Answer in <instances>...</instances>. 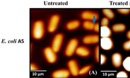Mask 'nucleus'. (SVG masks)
I'll use <instances>...</instances> for the list:
<instances>
[{
  "label": "nucleus",
  "instance_id": "9b49d317",
  "mask_svg": "<svg viewBox=\"0 0 130 78\" xmlns=\"http://www.w3.org/2000/svg\"><path fill=\"white\" fill-rule=\"evenodd\" d=\"M112 62L114 67L118 68L121 66L122 62V56L119 53H115L112 56Z\"/></svg>",
  "mask_w": 130,
  "mask_h": 78
},
{
  "label": "nucleus",
  "instance_id": "4468645a",
  "mask_svg": "<svg viewBox=\"0 0 130 78\" xmlns=\"http://www.w3.org/2000/svg\"><path fill=\"white\" fill-rule=\"evenodd\" d=\"M112 35V31L108 26H101L100 36L101 38L110 37Z\"/></svg>",
  "mask_w": 130,
  "mask_h": 78
},
{
  "label": "nucleus",
  "instance_id": "7ed1b4c3",
  "mask_svg": "<svg viewBox=\"0 0 130 78\" xmlns=\"http://www.w3.org/2000/svg\"><path fill=\"white\" fill-rule=\"evenodd\" d=\"M60 21V17L58 14H54L50 18L47 26V31L53 33L57 30Z\"/></svg>",
  "mask_w": 130,
  "mask_h": 78
},
{
  "label": "nucleus",
  "instance_id": "a878e982",
  "mask_svg": "<svg viewBox=\"0 0 130 78\" xmlns=\"http://www.w3.org/2000/svg\"><path fill=\"white\" fill-rule=\"evenodd\" d=\"M93 30L96 32H99V23H96L94 25Z\"/></svg>",
  "mask_w": 130,
  "mask_h": 78
},
{
  "label": "nucleus",
  "instance_id": "aec40b11",
  "mask_svg": "<svg viewBox=\"0 0 130 78\" xmlns=\"http://www.w3.org/2000/svg\"><path fill=\"white\" fill-rule=\"evenodd\" d=\"M117 11L121 14L123 15H127L130 14V9H118Z\"/></svg>",
  "mask_w": 130,
  "mask_h": 78
},
{
  "label": "nucleus",
  "instance_id": "39448f33",
  "mask_svg": "<svg viewBox=\"0 0 130 78\" xmlns=\"http://www.w3.org/2000/svg\"><path fill=\"white\" fill-rule=\"evenodd\" d=\"M44 54L49 63H55L57 60V56L51 47H46L44 50Z\"/></svg>",
  "mask_w": 130,
  "mask_h": 78
},
{
  "label": "nucleus",
  "instance_id": "dca6fc26",
  "mask_svg": "<svg viewBox=\"0 0 130 78\" xmlns=\"http://www.w3.org/2000/svg\"><path fill=\"white\" fill-rule=\"evenodd\" d=\"M95 23L93 21L90 20H85L82 26L84 29L88 31L93 30Z\"/></svg>",
  "mask_w": 130,
  "mask_h": 78
},
{
  "label": "nucleus",
  "instance_id": "bb28decb",
  "mask_svg": "<svg viewBox=\"0 0 130 78\" xmlns=\"http://www.w3.org/2000/svg\"><path fill=\"white\" fill-rule=\"evenodd\" d=\"M30 70L32 71H36L38 70V68L36 65L33 63H31L30 64Z\"/></svg>",
  "mask_w": 130,
  "mask_h": 78
},
{
  "label": "nucleus",
  "instance_id": "412c9836",
  "mask_svg": "<svg viewBox=\"0 0 130 78\" xmlns=\"http://www.w3.org/2000/svg\"><path fill=\"white\" fill-rule=\"evenodd\" d=\"M109 23V19L106 17H104L101 20V26H108Z\"/></svg>",
  "mask_w": 130,
  "mask_h": 78
},
{
  "label": "nucleus",
  "instance_id": "0eeeda50",
  "mask_svg": "<svg viewBox=\"0 0 130 78\" xmlns=\"http://www.w3.org/2000/svg\"><path fill=\"white\" fill-rule=\"evenodd\" d=\"M101 48L106 51L110 50L113 48V43L110 37L101 38L100 39Z\"/></svg>",
  "mask_w": 130,
  "mask_h": 78
},
{
  "label": "nucleus",
  "instance_id": "2eb2a0df",
  "mask_svg": "<svg viewBox=\"0 0 130 78\" xmlns=\"http://www.w3.org/2000/svg\"><path fill=\"white\" fill-rule=\"evenodd\" d=\"M126 27L125 25L123 24H113L112 26V29L115 32H122L125 31Z\"/></svg>",
  "mask_w": 130,
  "mask_h": 78
},
{
  "label": "nucleus",
  "instance_id": "a211bd4d",
  "mask_svg": "<svg viewBox=\"0 0 130 78\" xmlns=\"http://www.w3.org/2000/svg\"><path fill=\"white\" fill-rule=\"evenodd\" d=\"M123 66L126 71L130 72V56L125 59L123 62Z\"/></svg>",
  "mask_w": 130,
  "mask_h": 78
},
{
  "label": "nucleus",
  "instance_id": "6ab92c4d",
  "mask_svg": "<svg viewBox=\"0 0 130 78\" xmlns=\"http://www.w3.org/2000/svg\"><path fill=\"white\" fill-rule=\"evenodd\" d=\"M91 68V66L90 65H87L83 67V68L79 70V75H83L86 74L90 70Z\"/></svg>",
  "mask_w": 130,
  "mask_h": 78
},
{
  "label": "nucleus",
  "instance_id": "b1692460",
  "mask_svg": "<svg viewBox=\"0 0 130 78\" xmlns=\"http://www.w3.org/2000/svg\"><path fill=\"white\" fill-rule=\"evenodd\" d=\"M123 49L126 51H130V40L125 41L123 43Z\"/></svg>",
  "mask_w": 130,
  "mask_h": 78
},
{
  "label": "nucleus",
  "instance_id": "1a4fd4ad",
  "mask_svg": "<svg viewBox=\"0 0 130 78\" xmlns=\"http://www.w3.org/2000/svg\"><path fill=\"white\" fill-rule=\"evenodd\" d=\"M99 41V35L98 34L89 35L82 39V42L85 44H94L98 43Z\"/></svg>",
  "mask_w": 130,
  "mask_h": 78
},
{
  "label": "nucleus",
  "instance_id": "423d86ee",
  "mask_svg": "<svg viewBox=\"0 0 130 78\" xmlns=\"http://www.w3.org/2000/svg\"><path fill=\"white\" fill-rule=\"evenodd\" d=\"M81 17L85 20H97L99 19V14L98 13L89 10H86L82 12L81 14Z\"/></svg>",
  "mask_w": 130,
  "mask_h": 78
},
{
  "label": "nucleus",
  "instance_id": "ddd939ff",
  "mask_svg": "<svg viewBox=\"0 0 130 78\" xmlns=\"http://www.w3.org/2000/svg\"><path fill=\"white\" fill-rule=\"evenodd\" d=\"M80 25V21L78 20H73L69 21L66 24V28L70 31L74 30L79 27Z\"/></svg>",
  "mask_w": 130,
  "mask_h": 78
},
{
  "label": "nucleus",
  "instance_id": "f8f14e48",
  "mask_svg": "<svg viewBox=\"0 0 130 78\" xmlns=\"http://www.w3.org/2000/svg\"><path fill=\"white\" fill-rule=\"evenodd\" d=\"M76 54L79 56L85 57L89 56L90 51L89 49L85 46H79L77 49L76 51Z\"/></svg>",
  "mask_w": 130,
  "mask_h": 78
},
{
  "label": "nucleus",
  "instance_id": "f03ea898",
  "mask_svg": "<svg viewBox=\"0 0 130 78\" xmlns=\"http://www.w3.org/2000/svg\"><path fill=\"white\" fill-rule=\"evenodd\" d=\"M79 41L75 38H73L69 41L65 50V54L67 57H71L75 53L78 47Z\"/></svg>",
  "mask_w": 130,
  "mask_h": 78
},
{
  "label": "nucleus",
  "instance_id": "20e7f679",
  "mask_svg": "<svg viewBox=\"0 0 130 78\" xmlns=\"http://www.w3.org/2000/svg\"><path fill=\"white\" fill-rule=\"evenodd\" d=\"M63 41V35L62 34H56L52 42V49L55 52H58L60 50Z\"/></svg>",
  "mask_w": 130,
  "mask_h": 78
},
{
  "label": "nucleus",
  "instance_id": "cd10ccee",
  "mask_svg": "<svg viewBox=\"0 0 130 78\" xmlns=\"http://www.w3.org/2000/svg\"><path fill=\"white\" fill-rule=\"evenodd\" d=\"M126 37L128 39L130 40V30L127 31L126 34Z\"/></svg>",
  "mask_w": 130,
  "mask_h": 78
},
{
  "label": "nucleus",
  "instance_id": "4be33fe9",
  "mask_svg": "<svg viewBox=\"0 0 130 78\" xmlns=\"http://www.w3.org/2000/svg\"><path fill=\"white\" fill-rule=\"evenodd\" d=\"M117 78H128V74L126 72L124 71H121L117 73Z\"/></svg>",
  "mask_w": 130,
  "mask_h": 78
},
{
  "label": "nucleus",
  "instance_id": "f257e3e1",
  "mask_svg": "<svg viewBox=\"0 0 130 78\" xmlns=\"http://www.w3.org/2000/svg\"><path fill=\"white\" fill-rule=\"evenodd\" d=\"M45 25L42 20H37L33 24L32 34V37L36 40H40L45 34Z\"/></svg>",
  "mask_w": 130,
  "mask_h": 78
},
{
  "label": "nucleus",
  "instance_id": "5701e85b",
  "mask_svg": "<svg viewBox=\"0 0 130 78\" xmlns=\"http://www.w3.org/2000/svg\"><path fill=\"white\" fill-rule=\"evenodd\" d=\"M95 58L96 59V61L99 62V46H96L95 49Z\"/></svg>",
  "mask_w": 130,
  "mask_h": 78
},
{
  "label": "nucleus",
  "instance_id": "9d476101",
  "mask_svg": "<svg viewBox=\"0 0 130 78\" xmlns=\"http://www.w3.org/2000/svg\"><path fill=\"white\" fill-rule=\"evenodd\" d=\"M70 74L68 70L62 69L54 71L52 74V77L55 78H68Z\"/></svg>",
  "mask_w": 130,
  "mask_h": 78
},
{
  "label": "nucleus",
  "instance_id": "393cba45",
  "mask_svg": "<svg viewBox=\"0 0 130 78\" xmlns=\"http://www.w3.org/2000/svg\"><path fill=\"white\" fill-rule=\"evenodd\" d=\"M106 56L104 54H101L100 56V63L103 65L106 63Z\"/></svg>",
  "mask_w": 130,
  "mask_h": 78
},
{
  "label": "nucleus",
  "instance_id": "f3484780",
  "mask_svg": "<svg viewBox=\"0 0 130 78\" xmlns=\"http://www.w3.org/2000/svg\"><path fill=\"white\" fill-rule=\"evenodd\" d=\"M102 13L108 19H113L115 16L113 10L109 9H104L102 10Z\"/></svg>",
  "mask_w": 130,
  "mask_h": 78
},
{
  "label": "nucleus",
  "instance_id": "6e6552de",
  "mask_svg": "<svg viewBox=\"0 0 130 78\" xmlns=\"http://www.w3.org/2000/svg\"><path fill=\"white\" fill-rule=\"evenodd\" d=\"M69 71L71 74L73 76H77L79 75V66L77 61L74 60H71L68 62Z\"/></svg>",
  "mask_w": 130,
  "mask_h": 78
}]
</instances>
